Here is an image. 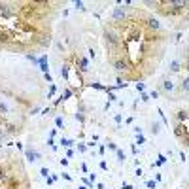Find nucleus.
I'll return each instance as SVG.
<instances>
[{"label":"nucleus","mask_w":189,"mask_h":189,"mask_svg":"<svg viewBox=\"0 0 189 189\" xmlns=\"http://www.w3.org/2000/svg\"><path fill=\"white\" fill-rule=\"evenodd\" d=\"M61 178H62V180H66V182H72V180H74V178H72L68 172H62V174H61Z\"/></svg>","instance_id":"nucleus-22"},{"label":"nucleus","mask_w":189,"mask_h":189,"mask_svg":"<svg viewBox=\"0 0 189 189\" xmlns=\"http://www.w3.org/2000/svg\"><path fill=\"white\" fill-rule=\"evenodd\" d=\"M182 142H183V146H185V148H189V134H185V136L182 138Z\"/></svg>","instance_id":"nucleus-33"},{"label":"nucleus","mask_w":189,"mask_h":189,"mask_svg":"<svg viewBox=\"0 0 189 189\" xmlns=\"http://www.w3.org/2000/svg\"><path fill=\"white\" fill-rule=\"evenodd\" d=\"M66 157H68V159L74 157V149H68V151H66Z\"/></svg>","instance_id":"nucleus-42"},{"label":"nucleus","mask_w":189,"mask_h":189,"mask_svg":"<svg viewBox=\"0 0 189 189\" xmlns=\"http://www.w3.org/2000/svg\"><path fill=\"white\" fill-rule=\"evenodd\" d=\"M161 87H163V91H164V93H172L174 89H176V85H174V81L170 80V77L163 80V85H161Z\"/></svg>","instance_id":"nucleus-4"},{"label":"nucleus","mask_w":189,"mask_h":189,"mask_svg":"<svg viewBox=\"0 0 189 189\" xmlns=\"http://www.w3.org/2000/svg\"><path fill=\"white\" fill-rule=\"evenodd\" d=\"M87 144V148H95L96 146V144H95V140H91V142H85Z\"/></svg>","instance_id":"nucleus-41"},{"label":"nucleus","mask_w":189,"mask_h":189,"mask_svg":"<svg viewBox=\"0 0 189 189\" xmlns=\"http://www.w3.org/2000/svg\"><path fill=\"white\" fill-rule=\"evenodd\" d=\"M61 76L64 77V80H70V64H68V62H64V64H62V68H61Z\"/></svg>","instance_id":"nucleus-7"},{"label":"nucleus","mask_w":189,"mask_h":189,"mask_svg":"<svg viewBox=\"0 0 189 189\" xmlns=\"http://www.w3.org/2000/svg\"><path fill=\"white\" fill-rule=\"evenodd\" d=\"M144 89H146V85H144V83H136V91H138V93H144Z\"/></svg>","instance_id":"nucleus-29"},{"label":"nucleus","mask_w":189,"mask_h":189,"mask_svg":"<svg viewBox=\"0 0 189 189\" xmlns=\"http://www.w3.org/2000/svg\"><path fill=\"white\" fill-rule=\"evenodd\" d=\"M164 163H166V155L159 153V157H157V163H155L153 166H161V164H164Z\"/></svg>","instance_id":"nucleus-14"},{"label":"nucleus","mask_w":189,"mask_h":189,"mask_svg":"<svg viewBox=\"0 0 189 189\" xmlns=\"http://www.w3.org/2000/svg\"><path fill=\"white\" fill-rule=\"evenodd\" d=\"M134 189H136V187H134Z\"/></svg>","instance_id":"nucleus-46"},{"label":"nucleus","mask_w":189,"mask_h":189,"mask_svg":"<svg viewBox=\"0 0 189 189\" xmlns=\"http://www.w3.org/2000/svg\"><path fill=\"white\" fill-rule=\"evenodd\" d=\"M130 151H132V155H138V146L136 144H130Z\"/></svg>","instance_id":"nucleus-26"},{"label":"nucleus","mask_w":189,"mask_h":189,"mask_svg":"<svg viewBox=\"0 0 189 189\" xmlns=\"http://www.w3.org/2000/svg\"><path fill=\"white\" fill-rule=\"evenodd\" d=\"M76 70L81 72V74L89 72V61H87V57H83V55H80V57H77V68H76Z\"/></svg>","instance_id":"nucleus-3"},{"label":"nucleus","mask_w":189,"mask_h":189,"mask_svg":"<svg viewBox=\"0 0 189 189\" xmlns=\"http://www.w3.org/2000/svg\"><path fill=\"white\" fill-rule=\"evenodd\" d=\"M42 114H43V115H53V108H46Z\"/></svg>","instance_id":"nucleus-34"},{"label":"nucleus","mask_w":189,"mask_h":189,"mask_svg":"<svg viewBox=\"0 0 189 189\" xmlns=\"http://www.w3.org/2000/svg\"><path fill=\"white\" fill-rule=\"evenodd\" d=\"M76 119L80 121V123H85V114L83 112H76Z\"/></svg>","instance_id":"nucleus-20"},{"label":"nucleus","mask_w":189,"mask_h":189,"mask_svg":"<svg viewBox=\"0 0 189 189\" xmlns=\"http://www.w3.org/2000/svg\"><path fill=\"white\" fill-rule=\"evenodd\" d=\"M176 117H178V123H183V121H185V119L189 117V112H185V110H180Z\"/></svg>","instance_id":"nucleus-10"},{"label":"nucleus","mask_w":189,"mask_h":189,"mask_svg":"<svg viewBox=\"0 0 189 189\" xmlns=\"http://www.w3.org/2000/svg\"><path fill=\"white\" fill-rule=\"evenodd\" d=\"M61 98H62V100H68V98H72V89H70V87H66L64 91L61 93Z\"/></svg>","instance_id":"nucleus-11"},{"label":"nucleus","mask_w":189,"mask_h":189,"mask_svg":"<svg viewBox=\"0 0 189 189\" xmlns=\"http://www.w3.org/2000/svg\"><path fill=\"white\" fill-rule=\"evenodd\" d=\"M89 87H93V89H104L100 83H96V81H93V83H89Z\"/></svg>","instance_id":"nucleus-31"},{"label":"nucleus","mask_w":189,"mask_h":189,"mask_svg":"<svg viewBox=\"0 0 189 189\" xmlns=\"http://www.w3.org/2000/svg\"><path fill=\"white\" fill-rule=\"evenodd\" d=\"M140 100L142 102H149V95L148 93H140Z\"/></svg>","instance_id":"nucleus-24"},{"label":"nucleus","mask_w":189,"mask_h":189,"mask_svg":"<svg viewBox=\"0 0 189 189\" xmlns=\"http://www.w3.org/2000/svg\"><path fill=\"white\" fill-rule=\"evenodd\" d=\"M55 125H57V129H64V119L59 115V117H55Z\"/></svg>","instance_id":"nucleus-16"},{"label":"nucleus","mask_w":189,"mask_h":189,"mask_svg":"<svg viewBox=\"0 0 189 189\" xmlns=\"http://www.w3.org/2000/svg\"><path fill=\"white\" fill-rule=\"evenodd\" d=\"M43 77H46V81L53 83V77H51V74H49V72H47V74H43Z\"/></svg>","instance_id":"nucleus-36"},{"label":"nucleus","mask_w":189,"mask_h":189,"mask_svg":"<svg viewBox=\"0 0 189 189\" xmlns=\"http://www.w3.org/2000/svg\"><path fill=\"white\" fill-rule=\"evenodd\" d=\"M100 168H102V170H108V164H106V161H100Z\"/></svg>","instance_id":"nucleus-40"},{"label":"nucleus","mask_w":189,"mask_h":189,"mask_svg":"<svg viewBox=\"0 0 189 189\" xmlns=\"http://www.w3.org/2000/svg\"><path fill=\"white\" fill-rule=\"evenodd\" d=\"M108 98H110V102H115V100H117V96H115L114 93H108Z\"/></svg>","instance_id":"nucleus-35"},{"label":"nucleus","mask_w":189,"mask_h":189,"mask_svg":"<svg viewBox=\"0 0 189 189\" xmlns=\"http://www.w3.org/2000/svg\"><path fill=\"white\" fill-rule=\"evenodd\" d=\"M180 70H182V61H180V59H174V61L170 62V72H172V74H178Z\"/></svg>","instance_id":"nucleus-6"},{"label":"nucleus","mask_w":189,"mask_h":189,"mask_svg":"<svg viewBox=\"0 0 189 189\" xmlns=\"http://www.w3.org/2000/svg\"><path fill=\"white\" fill-rule=\"evenodd\" d=\"M127 17H129V8H125L123 2L117 4V6L112 9V15H110V19H112L114 25H123L125 21H127Z\"/></svg>","instance_id":"nucleus-1"},{"label":"nucleus","mask_w":189,"mask_h":189,"mask_svg":"<svg viewBox=\"0 0 189 189\" xmlns=\"http://www.w3.org/2000/svg\"><path fill=\"white\" fill-rule=\"evenodd\" d=\"M96 189H106V187H104V183H96Z\"/></svg>","instance_id":"nucleus-44"},{"label":"nucleus","mask_w":189,"mask_h":189,"mask_svg":"<svg viewBox=\"0 0 189 189\" xmlns=\"http://www.w3.org/2000/svg\"><path fill=\"white\" fill-rule=\"evenodd\" d=\"M25 157H27V161H28V163H36V161H40V159H42V153H40V151H36V149H32L30 146H27V148H25Z\"/></svg>","instance_id":"nucleus-2"},{"label":"nucleus","mask_w":189,"mask_h":189,"mask_svg":"<svg viewBox=\"0 0 189 189\" xmlns=\"http://www.w3.org/2000/svg\"><path fill=\"white\" fill-rule=\"evenodd\" d=\"M151 129V132H153V134H159V132H161V123H159V121H151V125H149Z\"/></svg>","instance_id":"nucleus-9"},{"label":"nucleus","mask_w":189,"mask_h":189,"mask_svg":"<svg viewBox=\"0 0 189 189\" xmlns=\"http://www.w3.org/2000/svg\"><path fill=\"white\" fill-rule=\"evenodd\" d=\"M174 134H176V138H180V140H182V138H183V136L187 134V130H185V125H183V123H178V125L174 127Z\"/></svg>","instance_id":"nucleus-5"},{"label":"nucleus","mask_w":189,"mask_h":189,"mask_svg":"<svg viewBox=\"0 0 189 189\" xmlns=\"http://www.w3.org/2000/svg\"><path fill=\"white\" fill-rule=\"evenodd\" d=\"M77 189H87V187H85V185H80V187H77Z\"/></svg>","instance_id":"nucleus-45"},{"label":"nucleus","mask_w":189,"mask_h":189,"mask_svg":"<svg viewBox=\"0 0 189 189\" xmlns=\"http://www.w3.org/2000/svg\"><path fill=\"white\" fill-rule=\"evenodd\" d=\"M47 146H49V148H53V149H57V146H55V142H53V138H51V136L47 138Z\"/></svg>","instance_id":"nucleus-30"},{"label":"nucleus","mask_w":189,"mask_h":189,"mask_svg":"<svg viewBox=\"0 0 189 189\" xmlns=\"http://www.w3.org/2000/svg\"><path fill=\"white\" fill-rule=\"evenodd\" d=\"M146 185H148L149 189H157V183H155V180H148V182H146Z\"/></svg>","instance_id":"nucleus-25"},{"label":"nucleus","mask_w":189,"mask_h":189,"mask_svg":"<svg viewBox=\"0 0 189 189\" xmlns=\"http://www.w3.org/2000/svg\"><path fill=\"white\" fill-rule=\"evenodd\" d=\"M178 89H180L182 93H189V77H183V80H182V83H180V87H178Z\"/></svg>","instance_id":"nucleus-8"},{"label":"nucleus","mask_w":189,"mask_h":189,"mask_svg":"<svg viewBox=\"0 0 189 189\" xmlns=\"http://www.w3.org/2000/svg\"><path fill=\"white\" fill-rule=\"evenodd\" d=\"M149 98H159V91H151V93H149Z\"/></svg>","instance_id":"nucleus-38"},{"label":"nucleus","mask_w":189,"mask_h":189,"mask_svg":"<svg viewBox=\"0 0 189 189\" xmlns=\"http://www.w3.org/2000/svg\"><path fill=\"white\" fill-rule=\"evenodd\" d=\"M74 6H76V9H80V12H85V4L81 2V0H77V2H74Z\"/></svg>","instance_id":"nucleus-19"},{"label":"nucleus","mask_w":189,"mask_h":189,"mask_svg":"<svg viewBox=\"0 0 189 189\" xmlns=\"http://www.w3.org/2000/svg\"><path fill=\"white\" fill-rule=\"evenodd\" d=\"M123 189H134V187H132L130 183H123Z\"/></svg>","instance_id":"nucleus-43"},{"label":"nucleus","mask_w":189,"mask_h":189,"mask_svg":"<svg viewBox=\"0 0 189 189\" xmlns=\"http://www.w3.org/2000/svg\"><path fill=\"white\" fill-rule=\"evenodd\" d=\"M4 185V166L0 164V187Z\"/></svg>","instance_id":"nucleus-23"},{"label":"nucleus","mask_w":189,"mask_h":189,"mask_svg":"<svg viewBox=\"0 0 189 189\" xmlns=\"http://www.w3.org/2000/svg\"><path fill=\"white\" fill-rule=\"evenodd\" d=\"M136 146H138V144H140V146H144V144H146V136H144V134H136Z\"/></svg>","instance_id":"nucleus-17"},{"label":"nucleus","mask_w":189,"mask_h":189,"mask_svg":"<svg viewBox=\"0 0 189 189\" xmlns=\"http://www.w3.org/2000/svg\"><path fill=\"white\" fill-rule=\"evenodd\" d=\"M59 144H61L62 148H72V146H74V142H72L70 138H64V136L61 138V142H59Z\"/></svg>","instance_id":"nucleus-12"},{"label":"nucleus","mask_w":189,"mask_h":189,"mask_svg":"<svg viewBox=\"0 0 189 189\" xmlns=\"http://www.w3.org/2000/svg\"><path fill=\"white\" fill-rule=\"evenodd\" d=\"M134 176H136V178H142V176H144V170H142V168H136Z\"/></svg>","instance_id":"nucleus-37"},{"label":"nucleus","mask_w":189,"mask_h":189,"mask_svg":"<svg viewBox=\"0 0 189 189\" xmlns=\"http://www.w3.org/2000/svg\"><path fill=\"white\" fill-rule=\"evenodd\" d=\"M115 155H117V163H125V153H123V149H119V148H117Z\"/></svg>","instance_id":"nucleus-15"},{"label":"nucleus","mask_w":189,"mask_h":189,"mask_svg":"<svg viewBox=\"0 0 189 189\" xmlns=\"http://www.w3.org/2000/svg\"><path fill=\"white\" fill-rule=\"evenodd\" d=\"M59 163H61V166H68V157H62V159H59Z\"/></svg>","instance_id":"nucleus-32"},{"label":"nucleus","mask_w":189,"mask_h":189,"mask_svg":"<svg viewBox=\"0 0 189 189\" xmlns=\"http://www.w3.org/2000/svg\"><path fill=\"white\" fill-rule=\"evenodd\" d=\"M114 119H115V123H117V127H119V123H121V114H115Z\"/></svg>","instance_id":"nucleus-39"},{"label":"nucleus","mask_w":189,"mask_h":189,"mask_svg":"<svg viewBox=\"0 0 189 189\" xmlns=\"http://www.w3.org/2000/svg\"><path fill=\"white\" fill-rule=\"evenodd\" d=\"M77 149H80L81 153H85L87 151V144H77Z\"/></svg>","instance_id":"nucleus-28"},{"label":"nucleus","mask_w":189,"mask_h":189,"mask_svg":"<svg viewBox=\"0 0 189 189\" xmlns=\"http://www.w3.org/2000/svg\"><path fill=\"white\" fill-rule=\"evenodd\" d=\"M106 148H108V149H112V151H117V146H115L112 140H108V142H106Z\"/></svg>","instance_id":"nucleus-21"},{"label":"nucleus","mask_w":189,"mask_h":189,"mask_svg":"<svg viewBox=\"0 0 189 189\" xmlns=\"http://www.w3.org/2000/svg\"><path fill=\"white\" fill-rule=\"evenodd\" d=\"M8 130L4 129V127H0V144H4V140H8Z\"/></svg>","instance_id":"nucleus-13"},{"label":"nucleus","mask_w":189,"mask_h":189,"mask_svg":"<svg viewBox=\"0 0 189 189\" xmlns=\"http://www.w3.org/2000/svg\"><path fill=\"white\" fill-rule=\"evenodd\" d=\"M40 176L42 178H49V168H47V166H42V168H40Z\"/></svg>","instance_id":"nucleus-18"},{"label":"nucleus","mask_w":189,"mask_h":189,"mask_svg":"<svg viewBox=\"0 0 189 189\" xmlns=\"http://www.w3.org/2000/svg\"><path fill=\"white\" fill-rule=\"evenodd\" d=\"M159 115H161V121H163L166 127H168V121H166V117H164V114H163V110H159Z\"/></svg>","instance_id":"nucleus-27"}]
</instances>
